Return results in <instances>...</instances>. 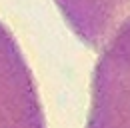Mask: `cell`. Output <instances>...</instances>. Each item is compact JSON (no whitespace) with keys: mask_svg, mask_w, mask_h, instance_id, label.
I'll return each instance as SVG.
<instances>
[{"mask_svg":"<svg viewBox=\"0 0 130 128\" xmlns=\"http://www.w3.org/2000/svg\"><path fill=\"white\" fill-rule=\"evenodd\" d=\"M0 128H46L32 72L16 38L0 22Z\"/></svg>","mask_w":130,"mask_h":128,"instance_id":"2","label":"cell"},{"mask_svg":"<svg viewBox=\"0 0 130 128\" xmlns=\"http://www.w3.org/2000/svg\"><path fill=\"white\" fill-rule=\"evenodd\" d=\"M74 34L100 48L114 30L130 18V0H56Z\"/></svg>","mask_w":130,"mask_h":128,"instance_id":"3","label":"cell"},{"mask_svg":"<svg viewBox=\"0 0 130 128\" xmlns=\"http://www.w3.org/2000/svg\"><path fill=\"white\" fill-rule=\"evenodd\" d=\"M86 128H130V18L100 46Z\"/></svg>","mask_w":130,"mask_h":128,"instance_id":"1","label":"cell"}]
</instances>
